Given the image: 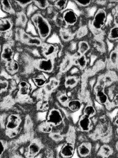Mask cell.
Here are the masks:
<instances>
[{
	"label": "cell",
	"instance_id": "6da1fadb",
	"mask_svg": "<svg viewBox=\"0 0 118 158\" xmlns=\"http://www.w3.org/2000/svg\"><path fill=\"white\" fill-rule=\"evenodd\" d=\"M36 28L40 38L45 40L48 37L51 32V26L49 21L40 15H37L33 18Z\"/></svg>",
	"mask_w": 118,
	"mask_h": 158
},
{
	"label": "cell",
	"instance_id": "7a4b0ae2",
	"mask_svg": "<svg viewBox=\"0 0 118 158\" xmlns=\"http://www.w3.org/2000/svg\"><path fill=\"white\" fill-rule=\"evenodd\" d=\"M106 18L107 15L106 11L103 9L98 10L94 15L92 22L93 27L97 30L101 29L106 23Z\"/></svg>",
	"mask_w": 118,
	"mask_h": 158
},
{
	"label": "cell",
	"instance_id": "3957f363",
	"mask_svg": "<svg viewBox=\"0 0 118 158\" xmlns=\"http://www.w3.org/2000/svg\"><path fill=\"white\" fill-rule=\"evenodd\" d=\"M63 121L61 112L57 109H52L50 111L47 117V122L52 124L54 126L60 125Z\"/></svg>",
	"mask_w": 118,
	"mask_h": 158
},
{
	"label": "cell",
	"instance_id": "277c9868",
	"mask_svg": "<svg viewBox=\"0 0 118 158\" xmlns=\"http://www.w3.org/2000/svg\"><path fill=\"white\" fill-rule=\"evenodd\" d=\"M37 68L43 72L50 73L54 69V61L52 58L40 60L37 63Z\"/></svg>",
	"mask_w": 118,
	"mask_h": 158
},
{
	"label": "cell",
	"instance_id": "5b68a950",
	"mask_svg": "<svg viewBox=\"0 0 118 158\" xmlns=\"http://www.w3.org/2000/svg\"><path fill=\"white\" fill-rule=\"evenodd\" d=\"M63 19L67 25L72 26L77 22L78 17L73 10H68L63 13Z\"/></svg>",
	"mask_w": 118,
	"mask_h": 158
},
{
	"label": "cell",
	"instance_id": "8992f818",
	"mask_svg": "<svg viewBox=\"0 0 118 158\" xmlns=\"http://www.w3.org/2000/svg\"><path fill=\"white\" fill-rule=\"evenodd\" d=\"M21 123L20 117L17 114H11L8 116L6 123L7 129H16Z\"/></svg>",
	"mask_w": 118,
	"mask_h": 158
},
{
	"label": "cell",
	"instance_id": "52a82bcc",
	"mask_svg": "<svg viewBox=\"0 0 118 158\" xmlns=\"http://www.w3.org/2000/svg\"><path fill=\"white\" fill-rule=\"evenodd\" d=\"M75 152V146L71 143H65L62 147L60 154L63 157H72Z\"/></svg>",
	"mask_w": 118,
	"mask_h": 158
},
{
	"label": "cell",
	"instance_id": "ba28073f",
	"mask_svg": "<svg viewBox=\"0 0 118 158\" xmlns=\"http://www.w3.org/2000/svg\"><path fill=\"white\" fill-rule=\"evenodd\" d=\"M14 51L13 49L8 45H6L3 47L2 52V58L5 61L9 62L13 60Z\"/></svg>",
	"mask_w": 118,
	"mask_h": 158
},
{
	"label": "cell",
	"instance_id": "9c48e42d",
	"mask_svg": "<svg viewBox=\"0 0 118 158\" xmlns=\"http://www.w3.org/2000/svg\"><path fill=\"white\" fill-rule=\"evenodd\" d=\"M91 146L89 143H83L78 148V152L80 157H84L89 156L91 153Z\"/></svg>",
	"mask_w": 118,
	"mask_h": 158
},
{
	"label": "cell",
	"instance_id": "30bf717a",
	"mask_svg": "<svg viewBox=\"0 0 118 158\" xmlns=\"http://www.w3.org/2000/svg\"><path fill=\"white\" fill-rule=\"evenodd\" d=\"M41 150V145L39 143L36 141L32 142L28 148V156L35 157Z\"/></svg>",
	"mask_w": 118,
	"mask_h": 158
},
{
	"label": "cell",
	"instance_id": "8fae6325",
	"mask_svg": "<svg viewBox=\"0 0 118 158\" xmlns=\"http://www.w3.org/2000/svg\"><path fill=\"white\" fill-rule=\"evenodd\" d=\"M78 125L83 131H88L91 126L90 118L83 114L79 120Z\"/></svg>",
	"mask_w": 118,
	"mask_h": 158
},
{
	"label": "cell",
	"instance_id": "7c38bea8",
	"mask_svg": "<svg viewBox=\"0 0 118 158\" xmlns=\"http://www.w3.org/2000/svg\"><path fill=\"white\" fill-rule=\"evenodd\" d=\"M22 40L28 44L34 45L36 46H40L42 44V40L40 38H36V37H34V38L31 37L29 35H26V33L25 35H24V36L22 38Z\"/></svg>",
	"mask_w": 118,
	"mask_h": 158
},
{
	"label": "cell",
	"instance_id": "4fadbf2b",
	"mask_svg": "<svg viewBox=\"0 0 118 158\" xmlns=\"http://www.w3.org/2000/svg\"><path fill=\"white\" fill-rule=\"evenodd\" d=\"M57 49L55 46L53 44H47L43 49V51H42L43 55L45 57L49 58L55 53Z\"/></svg>",
	"mask_w": 118,
	"mask_h": 158
},
{
	"label": "cell",
	"instance_id": "5bb4252c",
	"mask_svg": "<svg viewBox=\"0 0 118 158\" xmlns=\"http://www.w3.org/2000/svg\"><path fill=\"white\" fill-rule=\"evenodd\" d=\"M13 26V23L9 19H1L0 20V31L5 33L10 31Z\"/></svg>",
	"mask_w": 118,
	"mask_h": 158
},
{
	"label": "cell",
	"instance_id": "9a60e30c",
	"mask_svg": "<svg viewBox=\"0 0 118 158\" xmlns=\"http://www.w3.org/2000/svg\"><path fill=\"white\" fill-rule=\"evenodd\" d=\"M68 108L72 112H76L80 110L82 107V102L80 100L74 99L70 100L67 102Z\"/></svg>",
	"mask_w": 118,
	"mask_h": 158
},
{
	"label": "cell",
	"instance_id": "2e32d148",
	"mask_svg": "<svg viewBox=\"0 0 118 158\" xmlns=\"http://www.w3.org/2000/svg\"><path fill=\"white\" fill-rule=\"evenodd\" d=\"M78 56H77L76 58L74 59V63L75 64L78 66L81 69H85L86 64H87V60L85 55H81L78 52Z\"/></svg>",
	"mask_w": 118,
	"mask_h": 158
},
{
	"label": "cell",
	"instance_id": "e0dca14e",
	"mask_svg": "<svg viewBox=\"0 0 118 158\" xmlns=\"http://www.w3.org/2000/svg\"><path fill=\"white\" fill-rule=\"evenodd\" d=\"M19 93L22 96L28 95L31 89L30 85L26 81H21L19 84Z\"/></svg>",
	"mask_w": 118,
	"mask_h": 158
},
{
	"label": "cell",
	"instance_id": "ac0fdd59",
	"mask_svg": "<svg viewBox=\"0 0 118 158\" xmlns=\"http://www.w3.org/2000/svg\"><path fill=\"white\" fill-rule=\"evenodd\" d=\"M6 67L8 71L11 74H14L19 70V64L14 60L7 62Z\"/></svg>",
	"mask_w": 118,
	"mask_h": 158
},
{
	"label": "cell",
	"instance_id": "d6986e66",
	"mask_svg": "<svg viewBox=\"0 0 118 158\" xmlns=\"http://www.w3.org/2000/svg\"><path fill=\"white\" fill-rule=\"evenodd\" d=\"M96 100L100 104H105L108 101V96L103 91H98L96 93Z\"/></svg>",
	"mask_w": 118,
	"mask_h": 158
},
{
	"label": "cell",
	"instance_id": "ffe728a7",
	"mask_svg": "<svg viewBox=\"0 0 118 158\" xmlns=\"http://www.w3.org/2000/svg\"><path fill=\"white\" fill-rule=\"evenodd\" d=\"M60 36L62 39L65 41H69L72 40L74 38V35L72 33L64 28H62L60 30Z\"/></svg>",
	"mask_w": 118,
	"mask_h": 158
},
{
	"label": "cell",
	"instance_id": "44dd1931",
	"mask_svg": "<svg viewBox=\"0 0 118 158\" xmlns=\"http://www.w3.org/2000/svg\"><path fill=\"white\" fill-rule=\"evenodd\" d=\"M89 46L86 41H80L78 44V53L81 55H85L86 52L89 50Z\"/></svg>",
	"mask_w": 118,
	"mask_h": 158
},
{
	"label": "cell",
	"instance_id": "7402d4cb",
	"mask_svg": "<svg viewBox=\"0 0 118 158\" xmlns=\"http://www.w3.org/2000/svg\"><path fill=\"white\" fill-rule=\"evenodd\" d=\"M59 85V81L55 78H52L48 84L45 85V89L48 91H52L53 89H55Z\"/></svg>",
	"mask_w": 118,
	"mask_h": 158
},
{
	"label": "cell",
	"instance_id": "603a6c76",
	"mask_svg": "<svg viewBox=\"0 0 118 158\" xmlns=\"http://www.w3.org/2000/svg\"><path fill=\"white\" fill-rule=\"evenodd\" d=\"M78 83L77 79L74 76H70L67 77L65 85L67 88H73L77 85Z\"/></svg>",
	"mask_w": 118,
	"mask_h": 158
},
{
	"label": "cell",
	"instance_id": "cb8c5ba5",
	"mask_svg": "<svg viewBox=\"0 0 118 158\" xmlns=\"http://www.w3.org/2000/svg\"><path fill=\"white\" fill-rule=\"evenodd\" d=\"M37 108L39 111H47L49 108V101L47 100H42L37 102Z\"/></svg>",
	"mask_w": 118,
	"mask_h": 158
},
{
	"label": "cell",
	"instance_id": "d4e9b609",
	"mask_svg": "<svg viewBox=\"0 0 118 158\" xmlns=\"http://www.w3.org/2000/svg\"><path fill=\"white\" fill-rule=\"evenodd\" d=\"M112 149L108 145H103L101 147L100 154L103 157H109L112 154Z\"/></svg>",
	"mask_w": 118,
	"mask_h": 158
},
{
	"label": "cell",
	"instance_id": "484cf974",
	"mask_svg": "<svg viewBox=\"0 0 118 158\" xmlns=\"http://www.w3.org/2000/svg\"><path fill=\"white\" fill-rule=\"evenodd\" d=\"M83 114L84 115L87 116L89 118H91L96 114V110L93 106L88 105V106H86L84 109Z\"/></svg>",
	"mask_w": 118,
	"mask_h": 158
},
{
	"label": "cell",
	"instance_id": "4316f807",
	"mask_svg": "<svg viewBox=\"0 0 118 158\" xmlns=\"http://www.w3.org/2000/svg\"><path fill=\"white\" fill-rule=\"evenodd\" d=\"M2 7L3 10L8 13H13V9L12 8V6L11 5V3L7 0H5V1L1 2Z\"/></svg>",
	"mask_w": 118,
	"mask_h": 158
},
{
	"label": "cell",
	"instance_id": "83f0119b",
	"mask_svg": "<svg viewBox=\"0 0 118 158\" xmlns=\"http://www.w3.org/2000/svg\"><path fill=\"white\" fill-rule=\"evenodd\" d=\"M53 125L48 122H47L44 124H43L41 126V131L42 132L45 133H50L52 130V127H53Z\"/></svg>",
	"mask_w": 118,
	"mask_h": 158
},
{
	"label": "cell",
	"instance_id": "f1b7e54d",
	"mask_svg": "<svg viewBox=\"0 0 118 158\" xmlns=\"http://www.w3.org/2000/svg\"><path fill=\"white\" fill-rule=\"evenodd\" d=\"M33 81L35 85L38 87H42L45 86L47 84V81L44 77H35L33 79Z\"/></svg>",
	"mask_w": 118,
	"mask_h": 158
},
{
	"label": "cell",
	"instance_id": "f546056e",
	"mask_svg": "<svg viewBox=\"0 0 118 158\" xmlns=\"http://www.w3.org/2000/svg\"><path fill=\"white\" fill-rule=\"evenodd\" d=\"M109 38L112 40H115L118 39V26H114V27H113L111 30L109 35Z\"/></svg>",
	"mask_w": 118,
	"mask_h": 158
},
{
	"label": "cell",
	"instance_id": "4dcf8cb0",
	"mask_svg": "<svg viewBox=\"0 0 118 158\" xmlns=\"http://www.w3.org/2000/svg\"><path fill=\"white\" fill-rule=\"evenodd\" d=\"M67 4H68V1H65V0H59V1L56 2L55 5L58 10H59L60 11H62L66 8Z\"/></svg>",
	"mask_w": 118,
	"mask_h": 158
},
{
	"label": "cell",
	"instance_id": "1f68e13d",
	"mask_svg": "<svg viewBox=\"0 0 118 158\" xmlns=\"http://www.w3.org/2000/svg\"><path fill=\"white\" fill-rule=\"evenodd\" d=\"M39 8L42 10H45L49 6V2L48 1H34L33 2Z\"/></svg>",
	"mask_w": 118,
	"mask_h": 158
},
{
	"label": "cell",
	"instance_id": "d6a6232c",
	"mask_svg": "<svg viewBox=\"0 0 118 158\" xmlns=\"http://www.w3.org/2000/svg\"><path fill=\"white\" fill-rule=\"evenodd\" d=\"M110 61L114 64H116L117 63V62H118V52L117 51H114L111 52V53L110 55Z\"/></svg>",
	"mask_w": 118,
	"mask_h": 158
},
{
	"label": "cell",
	"instance_id": "836d02e7",
	"mask_svg": "<svg viewBox=\"0 0 118 158\" xmlns=\"http://www.w3.org/2000/svg\"><path fill=\"white\" fill-rule=\"evenodd\" d=\"M58 99L59 101V102L61 103V104H65V103H67L68 102V97L67 96V94H63L62 95H60L59 98H58Z\"/></svg>",
	"mask_w": 118,
	"mask_h": 158
},
{
	"label": "cell",
	"instance_id": "e575fe53",
	"mask_svg": "<svg viewBox=\"0 0 118 158\" xmlns=\"http://www.w3.org/2000/svg\"><path fill=\"white\" fill-rule=\"evenodd\" d=\"M17 132L16 129H7L6 135L8 136H9L11 138L15 137L17 135Z\"/></svg>",
	"mask_w": 118,
	"mask_h": 158
},
{
	"label": "cell",
	"instance_id": "d590c367",
	"mask_svg": "<svg viewBox=\"0 0 118 158\" xmlns=\"http://www.w3.org/2000/svg\"><path fill=\"white\" fill-rule=\"evenodd\" d=\"M86 32H87L86 28L85 27H82L78 31L77 36H78V37H80V38L83 37V36H85L86 34Z\"/></svg>",
	"mask_w": 118,
	"mask_h": 158
},
{
	"label": "cell",
	"instance_id": "8d00e7d4",
	"mask_svg": "<svg viewBox=\"0 0 118 158\" xmlns=\"http://www.w3.org/2000/svg\"><path fill=\"white\" fill-rule=\"evenodd\" d=\"M8 82L6 80H1L0 82V86H1V91L6 90L8 88Z\"/></svg>",
	"mask_w": 118,
	"mask_h": 158
},
{
	"label": "cell",
	"instance_id": "74e56055",
	"mask_svg": "<svg viewBox=\"0 0 118 158\" xmlns=\"http://www.w3.org/2000/svg\"><path fill=\"white\" fill-rule=\"evenodd\" d=\"M77 5H80V6H88V5H90V3H91V1H85V2H80V1H75V2Z\"/></svg>",
	"mask_w": 118,
	"mask_h": 158
},
{
	"label": "cell",
	"instance_id": "f35d334b",
	"mask_svg": "<svg viewBox=\"0 0 118 158\" xmlns=\"http://www.w3.org/2000/svg\"><path fill=\"white\" fill-rule=\"evenodd\" d=\"M51 138L55 140V141H61L62 139V136L59 134V133H54V134H52L51 135Z\"/></svg>",
	"mask_w": 118,
	"mask_h": 158
},
{
	"label": "cell",
	"instance_id": "ab89813d",
	"mask_svg": "<svg viewBox=\"0 0 118 158\" xmlns=\"http://www.w3.org/2000/svg\"><path fill=\"white\" fill-rule=\"evenodd\" d=\"M16 2L22 7H25L29 4L33 3V1H27V2H22V1H16Z\"/></svg>",
	"mask_w": 118,
	"mask_h": 158
},
{
	"label": "cell",
	"instance_id": "60d3db41",
	"mask_svg": "<svg viewBox=\"0 0 118 158\" xmlns=\"http://www.w3.org/2000/svg\"><path fill=\"white\" fill-rule=\"evenodd\" d=\"M56 23H57V26H60V27H63V26H64V24H66V23H65V21H64L63 19V17L62 18H58L56 19Z\"/></svg>",
	"mask_w": 118,
	"mask_h": 158
},
{
	"label": "cell",
	"instance_id": "b9f144b4",
	"mask_svg": "<svg viewBox=\"0 0 118 158\" xmlns=\"http://www.w3.org/2000/svg\"><path fill=\"white\" fill-rule=\"evenodd\" d=\"M20 20H21V23L22 24H24V25L26 24V23L27 22V18H26V16L25 15V13H21V15H20Z\"/></svg>",
	"mask_w": 118,
	"mask_h": 158
},
{
	"label": "cell",
	"instance_id": "7bdbcfd3",
	"mask_svg": "<svg viewBox=\"0 0 118 158\" xmlns=\"http://www.w3.org/2000/svg\"><path fill=\"white\" fill-rule=\"evenodd\" d=\"M70 61L69 60H67V61H66V62H65L64 64H63V68H62L63 71H65V70L67 69L68 68H69V66H70Z\"/></svg>",
	"mask_w": 118,
	"mask_h": 158
},
{
	"label": "cell",
	"instance_id": "ee69618b",
	"mask_svg": "<svg viewBox=\"0 0 118 158\" xmlns=\"http://www.w3.org/2000/svg\"><path fill=\"white\" fill-rule=\"evenodd\" d=\"M112 104L115 106H118V94H116L112 100Z\"/></svg>",
	"mask_w": 118,
	"mask_h": 158
},
{
	"label": "cell",
	"instance_id": "f6af8a7d",
	"mask_svg": "<svg viewBox=\"0 0 118 158\" xmlns=\"http://www.w3.org/2000/svg\"><path fill=\"white\" fill-rule=\"evenodd\" d=\"M114 23L118 26V11L114 15Z\"/></svg>",
	"mask_w": 118,
	"mask_h": 158
},
{
	"label": "cell",
	"instance_id": "bcb514c9",
	"mask_svg": "<svg viewBox=\"0 0 118 158\" xmlns=\"http://www.w3.org/2000/svg\"><path fill=\"white\" fill-rule=\"evenodd\" d=\"M1 143H2V153H1V155H2L3 154V152H4V151H5V146H4V144H3V141H1Z\"/></svg>",
	"mask_w": 118,
	"mask_h": 158
},
{
	"label": "cell",
	"instance_id": "7dc6e473",
	"mask_svg": "<svg viewBox=\"0 0 118 158\" xmlns=\"http://www.w3.org/2000/svg\"><path fill=\"white\" fill-rule=\"evenodd\" d=\"M115 124L118 126V113L117 114L116 118V120H115Z\"/></svg>",
	"mask_w": 118,
	"mask_h": 158
},
{
	"label": "cell",
	"instance_id": "c3c4849f",
	"mask_svg": "<svg viewBox=\"0 0 118 158\" xmlns=\"http://www.w3.org/2000/svg\"><path fill=\"white\" fill-rule=\"evenodd\" d=\"M116 149H117V151H118V142L117 143V144H116Z\"/></svg>",
	"mask_w": 118,
	"mask_h": 158
}]
</instances>
